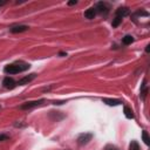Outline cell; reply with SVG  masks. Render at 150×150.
I'll use <instances>...</instances> for the list:
<instances>
[{"label":"cell","instance_id":"cell-1","mask_svg":"<svg viewBox=\"0 0 150 150\" xmlns=\"http://www.w3.org/2000/svg\"><path fill=\"white\" fill-rule=\"evenodd\" d=\"M28 68H29V64H26V63H23V64L13 63V64H8V66L5 67V73H7V74H18V73L27 70Z\"/></svg>","mask_w":150,"mask_h":150},{"label":"cell","instance_id":"cell-2","mask_svg":"<svg viewBox=\"0 0 150 150\" xmlns=\"http://www.w3.org/2000/svg\"><path fill=\"white\" fill-rule=\"evenodd\" d=\"M43 103V100H39V101H30V102H26L23 104L20 105V109H23V110H27V109H32V108H35L38 105H41Z\"/></svg>","mask_w":150,"mask_h":150},{"label":"cell","instance_id":"cell-3","mask_svg":"<svg viewBox=\"0 0 150 150\" xmlns=\"http://www.w3.org/2000/svg\"><path fill=\"white\" fill-rule=\"evenodd\" d=\"M91 137H93V135L91 134H88V132H86V134H81L80 136H79V138H77V142H79V144H87L90 139H91Z\"/></svg>","mask_w":150,"mask_h":150},{"label":"cell","instance_id":"cell-4","mask_svg":"<svg viewBox=\"0 0 150 150\" xmlns=\"http://www.w3.org/2000/svg\"><path fill=\"white\" fill-rule=\"evenodd\" d=\"M2 84H4V87L7 88V89H13V88L15 87V81H14L12 77H5Z\"/></svg>","mask_w":150,"mask_h":150},{"label":"cell","instance_id":"cell-5","mask_svg":"<svg viewBox=\"0 0 150 150\" xmlns=\"http://www.w3.org/2000/svg\"><path fill=\"white\" fill-rule=\"evenodd\" d=\"M35 79V74H29V75H27V76H25V77H22L21 80H19L18 81V84H26V83H28V82H30L32 80H34Z\"/></svg>","mask_w":150,"mask_h":150},{"label":"cell","instance_id":"cell-6","mask_svg":"<svg viewBox=\"0 0 150 150\" xmlns=\"http://www.w3.org/2000/svg\"><path fill=\"white\" fill-rule=\"evenodd\" d=\"M95 15H96V8H88L84 12V18L87 19H94Z\"/></svg>","mask_w":150,"mask_h":150},{"label":"cell","instance_id":"cell-7","mask_svg":"<svg viewBox=\"0 0 150 150\" xmlns=\"http://www.w3.org/2000/svg\"><path fill=\"white\" fill-rule=\"evenodd\" d=\"M28 29L27 26H14L11 28V32L12 33H21V32H26Z\"/></svg>","mask_w":150,"mask_h":150},{"label":"cell","instance_id":"cell-8","mask_svg":"<svg viewBox=\"0 0 150 150\" xmlns=\"http://www.w3.org/2000/svg\"><path fill=\"white\" fill-rule=\"evenodd\" d=\"M103 102L107 103L108 105H118V104H121L120 100H112V98H103Z\"/></svg>","mask_w":150,"mask_h":150},{"label":"cell","instance_id":"cell-9","mask_svg":"<svg viewBox=\"0 0 150 150\" xmlns=\"http://www.w3.org/2000/svg\"><path fill=\"white\" fill-rule=\"evenodd\" d=\"M127 14H128V8H124V7H123V8H122V7L118 8L117 12H116V15H117V16H121V18L125 16Z\"/></svg>","mask_w":150,"mask_h":150},{"label":"cell","instance_id":"cell-10","mask_svg":"<svg viewBox=\"0 0 150 150\" xmlns=\"http://www.w3.org/2000/svg\"><path fill=\"white\" fill-rule=\"evenodd\" d=\"M124 115H125L127 118H132V117H134L132 110H131L129 107H124Z\"/></svg>","mask_w":150,"mask_h":150},{"label":"cell","instance_id":"cell-11","mask_svg":"<svg viewBox=\"0 0 150 150\" xmlns=\"http://www.w3.org/2000/svg\"><path fill=\"white\" fill-rule=\"evenodd\" d=\"M132 41H134V38H132L131 35H125V36L122 39V42H123L124 45H130Z\"/></svg>","mask_w":150,"mask_h":150},{"label":"cell","instance_id":"cell-12","mask_svg":"<svg viewBox=\"0 0 150 150\" xmlns=\"http://www.w3.org/2000/svg\"><path fill=\"white\" fill-rule=\"evenodd\" d=\"M142 138H143L144 143H145L146 145H149V143H150V138H149V135H148L146 131H143V132H142Z\"/></svg>","mask_w":150,"mask_h":150},{"label":"cell","instance_id":"cell-13","mask_svg":"<svg viewBox=\"0 0 150 150\" xmlns=\"http://www.w3.org/2000/svg\"><path fill=\"white\" fill-rule=\"evenodd\" d=\"M121 21H122V18L116 15V18L112 20V27H117V26L121 23Z\"/></svg>","mask_w":150,"mask_h":150},{"label":"cell","instance_id":"cell-14","mask_svg":"<svg viewBox=\"0 0 150 150\" xmlns=\"http://www.w3.org/2000/svg\"><path fill=\"white\" fill-rule=\"evenodd\" d=\"M129 150H139V146H138V144H137V142H135V141H132V142L130 143V146H129Z\"/></svg>","mask_w":150,"mask_h":150},{"label":"cell","instance_id":"cell-15","mask_svg":"<svg viewBox=\"0 0 150 150\" xmlns=\"http://www.w3.org/2000/svg\"><path fill=\"white\" fill-rule=\"evenodd\" d=\"M97 8H98V12H101V13H103V11L107 12V8H105V6H104L102 2L97 4Z\"/></svg>","mask_w":150,"mask_h":150},{"label":"cell","instance_id":"cell-16","mask_svg":"<svg viewBox=\"0 0 150 150\" xmlns=\"http://www.w3.org/2000/svg\"><path fill=\"white\" fill-rule=\"evenodd\" d=\"M8 137L6 135H0V141H4V139H7Z\"/></svg>","mask_w":150,"mask_h":150},{"label":"cell","instance_id":"cell-17","mask_svg":"<svg viewBox=\"0 0 150 150\" xmlns=\"http://www.w3.org/2000/svg\"><path fill=\"white\" fill-rule=\"evenodd\" d=\"M105 150H117V149H116V148H112V146H107Z\"/></svg>","mask_w":150,"mask_h":150},{"label":"cell","instance_id":"cell-18","mask_svg":"<svg viewBox=\"0 0 150 150\" xmlns=\"http://www.w3.org/2000/svg\"><path fill=\"white\" fill-rule=\"evenodd\" d=\"M75 4H76V1H69V2H68V5H70V6H71V5H75Z\"/></svg>","mask_w":150,"mask_h":150},{"label":"cell","instance_id":"cell-19","mask_svg":"<svg viewBox=\"0 0 150 150\" xmlns=\"http://www.w3.org/2000/svg\"><path fill=\"white\" fill-rule=\"evenodd\" d=\"M149 50H150V46H146V48H145V52H146V53H149Z\"/></svg>","mask_w":150,"mask_h":150}]
</instances>
